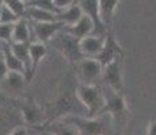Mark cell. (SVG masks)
Here are the masks:
<instances>
[{
	"label": "cell",
	"instance_id": "83f0119b",
	"mask_svg": "<svg viewBox=\"0 0 156 135\" xmlns=\"http://www.w3.org/2000/svg\"><path fill=\"white\" fill-rule=\"evenodd\" d=\"M73 3H75V0H55V5L57 7V10L60 11V14L62 11H65L67 8H69Z\"/></svg>",
	"mask_w": 156,
	"mask_h": 135
},
{
	"label": "cell",
	"instance_id": "9a60e30c",
	"mask_svg": "<svg viewBox=\"0 0 156 135\" xmlns=\"http://www.w3.org/2000/svg\"><path fill=\"white\" fill-rule=\"evenodd\" d=\"M33 30L30 26V22L26 18L19 19L14 25L12 32V43H31Z\"/></svg>",
	"mask_w": 156,
	"mask_h": 135
},
{
	"label": "cell",
	"instance_id": "603a6c76",
	"mask_svg": "<svg viewBox=\"0 0 156 135\" xmlns=\"http://www.w3.org/2000/svg\"><path fill=\"white\" fill-rule=\"evenodd\" d=\"M4 3L19 19L26 18V12H27V4H26V2H23V0H5Z\"/></svg>",
	"mask_w": 156,
	"mask_h": 135
},
{
	"label": "cell",
	"instance_id": "ac0fdd59",
	"mask_svg": "<svg viewBox=\"0 0 156 135\" xmlns=\"http://www.w3.org/2000/svg\"><path fill=\"white\" fill-rule=\"evenodd\" d=\"M83 16H84V14H83V10H82V7H80L79 2H75L69 8L62 11V12L58 15L57 19H58V22L64 23L65 27H71V26L76 25Z\"/></svg>",
	"mask_w": 156,
	"mask_h": 135
},
{
	"label": "cell",
	"instance_id": "7402d4cb",
	"mask_svg": "<svg viewBox=\"0 0 156 135\" xmlns=\"http://www.w3.org/2000/svg\"><path fill=\"white\" fill-rule=\"evenodd\" d=\"M3 54H4L5 64H7L8 70H10V72H16V73L26 74V69H25V66H23L22 62H20L19 59L15 57V54L12 53L11 45H8V43L3 45Z\"/></svg>",
	"mask_w": 156,
	"mask_h": 135
},
{
	"label": "cell",
	"instance_id": "e0dca14e",
	"mask_svg": "<svg viewBox=\"0 0 156 135\" xmlns=\"http://www.w3.org/2000/svg\"><path fill=\"white\" fill-rule=\"evenodd\" d=\"M119 4L118 0H99V14L101 20L107 29V32L113 31V18L117 5Z\"/></svg>",
	"mask_w": 156,
	"mask_h": 135
},
{
	"label": "cell",
	"instance_id": "30bf717a",
	"mask_svg": "<svg viewBox=\"0 0 156 135\" xmlns=\"http://www.w3.org/2000/svg\"><path fill=\"white\" fill-rule=\"evenodd\" d=\"M124 56H125V52L118 45V42L115 41L114 32L109 31L106 35V42H105L103 50H102L101 54L95 59H98L102 66L106 68L107 65H110L113 61H115L118 57H124Z\"/></svg>",
	"mask_w": 156,
	"mask_h": 135
},
{
	"label": "cell",
	"instance_id": "8fae6325",
	"mask_svg": "<svg viewBox=\"0 0 156 135\" xmlns=\"http://www.w3.org/2000/svg\"><path fill=\"white\" fill-rule=\"evenodd\" d=\"M20 103L22 104H19V110L25 123L37 128L42 127V123H45V113L42 112V110L31 100L20 101Z\"/></svg>",
	"mask_w": 156,
	"mask_h": 135
},
{
	"label": "cell",
	"instance_id": "d6a6232c",
	"mask_svg": "<svg viewBox=\"0 0 156 135\" xmlns=\"http://www.w3.org/2000/svg\"><path fill=\"white\" fill-rule=\"evenodd\" d=\"M41 135H53V134H50V133H48V131L42 130V134H41Z\"/></svg>",
	"mask_w": 156,
	"mask_h": 135
},
{
	"label": "cell",
	"instance_id": "d4e9b609",
	"mask_svg": "<svg viewBox=\"0 0 156 135\" xmlns=\"http://www.w3.org/2000/svg\"><path fill=\"white\" fill-rule=\"evenodd\" d=\"M18 20H19V18H18L4 3L3 10H2V15H0V23H3V25H15Z\"/></svg>",
	"mask_w": 156,
	"mask_h": 135
},
{
	"label": "cell",
	"instance_id": "ffe728a7",
	"mask_svg": "<svg viewBox=\"0 0 156 135\" xmlns=\"http://www.w3.org/2000/svg\"><path fill=\"white\" fill-rule=\"evenodd\" d=\"M58 15L52 14L49 11L41 10L37 7H29L27 5V12H26V19L34 23H48V22H57Z\"/></svg>",
	"mask_w": 156,
	"mask_h": 135
},
{
	"label": "cell",
	"instance_id": "4316f807",
	"mask_svg": "<svg viewBox=\"0 0 156 135\" xmlns=\"http://www.w3.org/2000/svg\"><path fill=\"white\" fill-rule=\"evenodd\" d=\"M10 73L7 68V64H5V58H4V54H3V50L0 52V83L5 79V76Z\"/></svg>",
	"mask_w": 156,
	"mask_h": 135
},
{
	"label": "cell",
	"instance_id": "ba28073f",
	"mask_svg": "<svg viewBox=\"0 0 156 135\" xmlns=\"http://www.w3.org/2000/svg\"><path fill=\"white\" fill-rule=\"evenodd\" d=\"M105 96H106V107H105L103 113H109L117 124L118 123L122 124L128 115V108L126 103H125L124 93H114V92L109 91V95L105 93Z\"/></svg>",
	"mask_w": 156,
	"mask_h": 135
},
{
	"label": "cell",
	"instance_id": "1f68e13d",
	"mask_svg": "<svg viewBox=\"0 0 156 135\" xmlns=\"http://www.w3.org/2000/svg\"><path fill=\"white\" fill-rule=\"evenodd\" d=\"M3 5H4V2L0 0V15H2V10H3Z\"/></svg>",
	"mask_w": 156,
	"mask_h": 135
},
{
	"label": "cell",
	"instance_id": "52a82bcc",
	"mask_svg": "<svg viewBox=\"0 0 156 135\" xmlns=\"http://www.w3.org/2000/svg\"><path fill=\"white\" fill-rule=\"evenodd\" d=\"M30 22V20H29ZM33 30V37L34 41L33 42H40L44 45H49L52 39L58 35L61 31H64L65 25L62 22H48V23H34L30 22Z\"/></svg>",
	"mask_w": 156,
	"mask_h": 135
},
{
	"label": "cell",
	"instance_id": "9c48e42d",
	"mask_svg": "<svg viewBox=\"0 0 156 135\" xmlns=\"http://www.w3.org/2000/svg\"><path fill=\"white\" fill-rule=\"evenodd\" d=\"M80 7L83 10V14L91 19L94 23V34L97 37H106L107 35V29L101 20V14H99V0H82L79 2Z\"/></svg>",
	"mask_w": 156,
	"mask_h": 135
},
{
	"label": "cell",
	"instance_id": "7a4b0ae2",
	"mask_svg": "<svg viewBox=\"0 0 156 135\" xmlns=\"http://www.w3.org/2000/svg\"><path fill=\"white\" fill-rule=\"evenodd\" d=\"M76 95L87 110V118L95 119L97 116L103 115L105 107H106V96L99 85L77 84Z\"/></svg>",
	"mask_w": 156,
	"mask_h": 135
},
{
	"label": "cell",
	"instance_id": "5b68a950",
	"mask_svg": "<svg viewBox=\"0 0 156 135\" xmlns=\"http://www.w3.org/2000/svg\"><path fill=\"white\" fill-rule=\"evenodd\" d=\"M60 120L73 126L80 135H105L107 131L103 119H90L86 116H67Z\"/></svg>",
	"mask_w": 156,
	"mask_h": 135
},
{
	"label": "cell",
	"instance_id": "3957f363",
	"mask_svg": "<svg viewBox=\"0 0 156 135\" xmlns=\"http://www.w3.org/2000/svg\"><path fill=\"white\" fill-rule=\"evenodd\" d=\"M49 45H52L69 64L75 66L86 58L80 49V41L65 31H61L58 35H56Z\"/></svg>",
	"mask_w": 156,
	"mask_h": 135
},
{
	"label": "cell",
	"instance_id": "6da1fadb",
	"mask_svg": "<svg viewBox=\"0 0 156 135\" xmlns=\"http://www.w3.org/2000/svg\"><path fill=\"white\" fill-rule=\"evenodd\" d=\"M49 112L50 119L48 122L60 120L67 116H86L87 118V110L77 97L76 89L75 91L67 89V91L61 92L57 96L53 106L50 107Z\"/></svg>",
	"mask_w": 156,
	"mask_h": 135
},
{
	"label": "cell",
	"instance_id": "4fadbf2b",
	"mask_svg": "<svg viewBox=\"0 0 156 135\" xmlns=\"http://www.w3.org/2000/svg\"><path fill=\"white\" fill-rule=\"evenodd\" d=\"M106 37H97V35H90L80 41V49L86 58H97L103 50Z\"/></svg>",
	"mask_w": 156,
	"mask_h": 135
},
{
	"label": "cell",
	"instance_id": "4dcf8cb0",
	"mask_svg": "<svg viewBox=\"0 0 156 135\" xmlns=\"http://www.w3.org/2000/svg\"><path fill=\"white\" fill-rule=\"evenodd\" d=\"M8 100H10V97H8V96H5L4 93H2V92H0V104L5 103V101H8Z\"/></svg>",
	"mask_w": 156,
	"mask_h": 135
},
{
	"label": "cell",
	"instance_id": "44dd1931",
	"mask_svg": "<svg viewBox=\"0 0 156 135\" xmlns=\"http://www.w3.org/2000/svg\"><path fill=\"white\" fill-rule=\"evenodd\" d=\"M48 47L46 45L40 43V42H31L30 43V57H31V79L34 77L35 72H37L38 65L41 61L46 57Z\"/></svg>",
	"mask_w": 156,
	"mask_h": 135
},
{
	"label": "cell",
	"instance_id": "cb8c5ba5",
	"mask_svg": "<svg viewBox=\"0 0 156 135\" xmlns=\"http://www.w3.org/2000/svg\"><path fill=\"white\" fill-rule=\"evenodd\" d=\"M26 4L29 7H37V8H41V10L49 11L52 14L60 15V11L57 10V7L55 5V0H30V2H26Z\"/></svg>",
	"mask_w": 156,
	"mask_h": 135
},
{
	"label": "cell",
	"instance_id": "484cf974",
	"mask_svg": "<svg viewBox=\"0 0 156 135\" xmlns=\"http://www.w3.org/2000/svg\"><path fill=\"white\" fill-rule=\"evenodd\" d=\"M14 25H3L0 23V42L2 43H12Z\"/></svg>",
	"mask_w": 156,
	"mask_h": 135
},
{
	"label": "cell",
	"instance_id": "d6986e66",
	"mask_svg": "<svg viewBox=\"0 0 156 135\" xmlns=\"http://www.w3.org/2000/svg\"><path fill=\"white\" fill-rule=\"evenodd\" d=\"M40 130H45L53 135H80L79 131L73 126L68 124V123H65L62 120L48 122V123H45V126L40 127Z\"/></svg>",
	"mask_w": 156,
	"mask_h": 135
},
{
	"label": "cell",
	"instance_id": "8992f818",
	"mask_svg": "<svg viewBox=\"0 0 156 135\" xmlns=\"http://www.w3.org/2000/svg\"><path fill=\"white\" fill-rule=\"evenodd\" d=\"M102 83L105 88L114 93H124V85H122V57H118L115 61L103 68L102 74Z\"/></svg>",
	"mask_w": 156,
	"mask_h": 135
},
{
	"label": "cell",
	"instance_id": "f546056e",
	"mask_svg": "<svg viewBox=\"0 0 156 135\" xmlns=\"http://www.w3.org/2000/svg\"><path fill=\"white\" fill-rule=\"evenodd\" d=\"M148 135H156V120H155V122H152L151 124H149Z\"/></svg>",
	"mask_w": 156,
	"mask_h": 135
},
{
	"label": "cell",
	"instance_id": "5bb4252c",
	"mask_svg": "<svg viewBox=\"0 0 156 135\" xmlns=\"http://www.w3.org/2000/svg\"><path fill=\"white\" fill-rule=\"evenodd\" d=\"M64 31L71 34L72 37H75L76 39L82 41V39H84V38L94 34V23L91 22V19H90L88 16L84 15L76 25H73L71 27H65Z\"/></svg>",
	"mask_w": 156,
	"mask_h": 135
},
{
	"label": "cell",
	"instance_id": "f1b7e54d",
	"mask_svg": "<svg viewBox=\"0 0 156 135\" xmlns=\"http://www.w3.org/2000/svg\"><path fill=\"white\" fill-rule=\"evenodd\" d=\"M8 135H29V133L25 127H15Z\"/></svg>",
	"mask_w": 156,
	"mask_h": 135
},
{
	"label": "cell",
	"instance_id": "2e32d148",
	"mask_svg": "<svg viewBox=\"0 0 156 135\" xmlns=\"http://www.w3.org/2000/svg\"><path fill=\"white\" fill-rule=\"evenodd\" d=\"M11 49L18 59L26 69L27 81H31V57H30V43H11Z\"/></svg>",
	"mask_w": 156,
	"mask_h": 135
},
{
	"label": "cell",
	"instance_id": "7c38bea8",
	"mask_svg": "<svg viewBox=\"0 0 156 135\" xmlns=\"http://www.w3.org/2000/svg\"><path fill=\"white\" fill-rule=\"evenodd\" d=\"M27 77L23 73H16V72H10L5 76V79L0 83V92L7 96V93H15V92H20L25 88Z\"/></svg>",
	"mask_w": 156,
	"mask_h": 135
},
{
	"label": "cell",
	"instance_id": "277c9868",
	"mask_svg": "<svg viewBox=\"0 0 156 135\" xmlns=\"http://www.w3.org/2000/svg\"><path fill=\"white\" fill-rule=\"evenodd\" d=\"M79 84L83 85H99L103 74V66L95 58H84L75 66Z\"/></svg>",
	"mask_w": 156,
	"mask_h": 135
}]
</instances>
